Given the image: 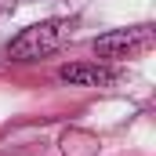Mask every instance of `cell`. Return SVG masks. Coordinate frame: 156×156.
Instances as JSON below:
<instances>
[{"label": "cell", "instance_id": "obj_2", "mask_svg": "<svg viewBox=\"0 0 156 156\" xmlns=\"http://www.w3.org/2000/svg\"><path fill=\"white\" fill-rule=\"evenodd\" d=\"M156 44L153 26H131V29H113L105 37L94 40V55L105 62H123V58H138Z\"/></svg>", "mask_w": 156, "mask_h": 156}, {"label": "cell", "instance_id": "obj_3", "mask_svg": "<svg viewBox=\"0 0 156 156\" xmlns=\"http://www.w3.org/2000/svg\"><path fill=\"white\" fill-rule=\"evenodd\" d=\"M58 76L73 87H109L116 83V69L98 66V62H73V66H62Z\"/></svg>", "mask_w": 156, "mask_h": 156}, {"label": "cell", "instance_id": "obj_4", "mask_svg": "<svg viewBox=\"0 0 156 156\" xmlns=\"http://www.w3.org/2000/svg\"><path fill=\"white\" fill-rule=\"evenodd\" d=\"M62 153L66 156H94L98 153V138L94 134H83V131H69L62 138Z\"/></svg>", "mask_w": 156, "mask_h": 156}, {"label": "cell", "instance_id": "obj_1", "mask_svg": "<svg viewBox=\"0 0 156 156\" xmlns=\"http://www.w3.org/2000/svg\"><path fill=\"white\" fill-rule=\"evenodd\" d=\"M73 37V22L69 18H44L37 26L22 29L18 37L7 44V58L11 62H37V58H47L55 51H62Z\"/></svg>", "mask_w": 156, "mask_h": 156}]
</instances>
